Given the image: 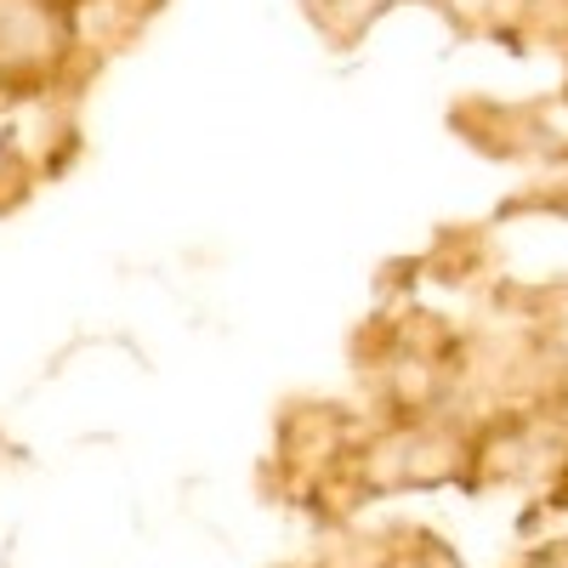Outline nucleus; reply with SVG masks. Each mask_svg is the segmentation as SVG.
I'll return each instance as SVG.
<instances>
[{
    "instance_id": "1",
    "label": "nucleus",
    "mask_w": 568,
    "mask_h": 568,
    "mask_svg": "<svg viewBox=\"0 0 568 568\" xmlns=\"http://www.w3.org/2000/svg\"><path fill=\"white\" fill-rule=\"evenodd\" d=\"M69 0H0V74H45L69 52Z\"/></svg>"
}]
</instances>
